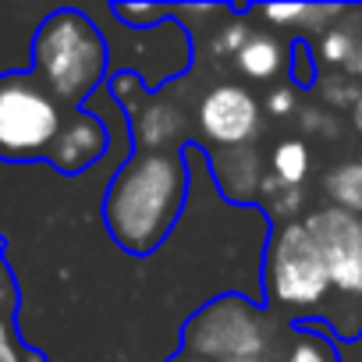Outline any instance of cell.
I'll use <instances>...</instances> for the list:
<instances>
[{
    "label": "cell",
    "mask_w": 362,
    "mask_h": 362,
    "mask_svg": "<svg viewBox=\"0 0 362 362\" xmlns=\"http://www.w3.org/2000/svg\"><path fill=\"white\" fill-rule=\"evenodd\" d=\"M189 199L185 146L132 149L103 192V228L128 256H153L181 221Z\"/></svg>",
    "instance_id": "1"
},
{
    "label": "cell",
    "mask_w": 362,
    "mask_h": 362,
    "mask_svg": "<svg viewBox=\"0 0 362 362\" xmlns=\"http://www.w3.org/2000/svg\"><path fill=\"white\" fill-rule=\"evenodd\" d=\"M110 50L96 22L78 8L47 15L33 36V75L64 107L82 110L107 82Z\"/></svg>",
    "instance_id": "2"
},
{
    "label": "cell",
    "mask_w": 362,
    "mask_h": 362,
    "mask_svg": "<svg viewBox=\"0 0 362 362\" xmlns=\"http://www.w3.org/2000/svg\"><path fill=\"white\" fill-rule=\"evenodd\" d=\"M181 351L206 362H281L284 348L277 320L263 302L245 295H217L181 327Z\"/></svg>",
    "instance_id": "3"
},
{
    "label": "cell",
    "mask_w": 362,
    "mask_h": 362,
    "mask_svg": "<svg viewBox=\"0 0 362 362\" xmlns=\"http://www.w3.org/2000/svg\"><path fill=\"white\" fill-rule=\"evenodd\" d=\"M263 291L267 309H284L295 320H320L334 298L330 274L316 238L309 235L305 221L274 224L267 256H263Z\"/></svg>",
    "instance_id": "4"
},
{
    "label": "cell",
    "mask_w": 362,
    "mask_h": 362,
    "mask_svg": "<svg viewBox=\"0 0 362 362\" xmlns=\"http://www.w3.org/2000/svg\"><path fill=\"white\" fill-rule=\"evenodd\" d=\"M305 228L323 252L334 288L320 323L337 344H351L362 334V217L341 206H320L309 214Z\"/></svg>",
    "instance_id": "5"
},
{
    "label": "cell",
    "mask_w": 362,
    "mask_h": 362,
    "mask_svg": "<svg viewBox=\"0 0 362 362\" xmlns=\"http://www.w3.org/2000/svg\"><path fill=\"white\" fill-rule=\"evenodd\" d=\"M68 110L43 89L33 71L0 75V160H47Z\"/></svg>",
    "instance_id": "6"
},
{
    "label": "cell",
    "mask_w": 362,
    "mask_h": 362,
    "mask_svg": "<svg viewBox=\"0 0 362 362\" xmlns=\"http://www.w3.org/2000/svg\"><path fill=\"white\" fill-rule=\"evenodd\" d=\"M107 93L117 100V107L128 117L132 128V149H174L189 146L185 139V114L174 103H160L139 71H114L107 82Z\"/></svg>",
    "instance_id": "7"
},
{
    "label": "cell",
    "mask_w": 362,
    "mask_h": 362,
    "mask_svg": "<svg viewBox=\"0 0 362 362\" xmlns=\"http://www.w3.org/2000/svg\"><path fill=\"white\" fill-rule=\"evenodd\" d=\"M259 124H263L259 103L245 86L221 82L199 100V132L217 149L252 146L259 135Z\"/></svg>",
    "instance_id": "8"
},
{
    "label": "cell",
    "mask_w": 362,
    "mask_h": 362,
    "mask_svg": "<svg viewBox=\"0 0 362 362\" xmlns=\"http://www.w3.org/2000/svg\"><path fill=\"white\" fill-rule=\"evenodd\" d=\"M110 149V132H107V121L100 114H93L89 107L82 110H68L50 153L43 163H50L57 174L64 177H75L89 167H96Z\"/></svg>",
    "instance_id": "9"
},
{
    "label": "cell",
    "mask_w": 362,
    "mask_h": 362,
    "mask_svg": "<svg viewBox=\"0 0 362 362\" xmlns=\"http://www.w3.org/2000/svg\"><path fill=\"white\" fill-rule=\"evenodd\" d=\"M210 167H214L217 189L224 192V199H231V203H256L259 199L263 174H259V153H256V146L217 149L210 156Z\"/></svg>",
    "instance_id": "10"
},
{
    "label": "cell",
    "mask_w": 362,
    "mask_h": 362,
    "mask_svg": "<svg viewBox=\"0 0 362 362\" xmlns=\"http://www.w3.org/2000/svg\"><path fill=\"white\" fill-rule=\"evenodd\" d=\"M281 362H341L334 334L320 320H302L288 327V344Z\"/></svg>",
    "instance_id": "11"
},
{
    "label": "cell",
    "mask_w": 362,
    "mask_h": 362,
    "mask_svg": "<svg viewBox=\"0 0 362 362\" xmlns=\"http://www.w3.org/2000/svg\"><path fill=\"white\" fill-rule=\"evenodd\" d=\"M235 64H238V71H242L245 78L267 82V78H274V75L281 71L284 50H281L277 40H270V36H249V43L235 54Z\"/></svg>",
    "instance_id": "12"
},
{
    "label": "cell",
    "mask_w": 362,
    "mask_h": 362,
    "mask_svg": "<svg viewBox=\"0 0 362 362\" xmlns=\"http://www.w3.org/2000/svg\"><path fill=\"white\" fill-rule=\"evenodd\" d=\"M323 192L330 196V206H341V210L362 217V163L351 160V163H341V167L327 170Z\"/></svg>",
    "instance_id": "13"
},
{
    "label": "cell",
    "mask_w": 362,
    "mask_h": 362,
    "mask_svg": "<svg viewBox=\"0 0 362 362\" xmlns=\"http://www.w3.org/2000/svg\"><path fill=\"white\" fill-rule=\"evenodd\" d=\"M309 163H313L309 146L298 139H284L270 153V174L281 177L284 189H302V181L309 177Z\"/></svg>",
    "instance_id": "14"
},
{
    "label": "cell",
    "mask_w": 362,
    "mask_h": 362,
    "mask_svg": "<svg viewBox=\"0 0 362 362\" xmlns=\"http://www.w3.org/2000/svg\"><path fill=\"white\" fill-rule=\"evenodd\" d=\"M110 15L132 33H149V29L170 22L174 8H163V4H110Z\"/></svg>",
    "instance_id": "15"
},
{
    "label": "cell",
    "mask_w": 362,
    "mask_h": 362,
    "mask_svg": "<svg viewBox=\"0 0 362 362\" xmlns=\"http://www.w3.org/2000/svg\"><path fill=\"white\" fill-rule=\"evenodd\" d=\"M288 78H291V86H298V89H313V86L320 82V75H316V57H313V47H309L305 40H295V43H291Z\"/></svg>",
    "instance_id": "16"
},
{
    "label": "cell",
    "mask_w": 362,
    "mask_h": 362,
    "mask_svg": "<svg viewBox=\"0 0 362 362\" xmlns=\"http://www.w3.org/2000/svg\"><path fill=\"white\" fill-rule=\"evenodd\" d=\"M0 362H47L40 351H33V348L18 337L11 316H0Z\"/></svg>",
    "instance_id": "17"
},
{
    "label": "cell",
    "mask_w": 362,
    "mask_h": 362,
    "mask_svg": "<svg viewBox=\"0 0 362 362\" xmlns=\"http://www.w3.org/2000/svg\"><path fill=\"white\" fill-rule=\"evenodd\" d=\"M355 40H351V33H344V29H330V33H323V40H320V57L327 61V64H334V68H344L348 61H351V54H355Z\"/></svg>",
    "instance_id": "18"
},
{
    "label": "cell",
    "mask_w": 362,
    "mask_h": 362,
    "mask_svg": "<svg viewBox=\"0 0 362 362\" xmlns=\"http://www.w3.org/2000/svg\"><path fill=\"white\" fill-rule=\"evenodd\" d=\"M4 238H0V316H11L15 320V309H18V284H15V274L8 267V256H4Z\"/></svg>",
    "instance_id": "19"
},
{
    "label": "cell",
    "mask_w": 362,
    "mask_h": 362,
    "mask_svg": "<svg viewBox=\"0 0 362 362\" xmlns=\"http://www.w3.org/2000/svg\"><path fill=\"white\" fill-rule=\"evenodd\" d=\"M267 210L277 224H291V217L302 210V189H281L274 199H267Z\"/></svg>",
    "instance_id": "20"
},
{
    "label": "cell",
    "mask_w": 362,
    "mask_h": 362,
    "mask_svg": "<svg viewBox=\"0 0 362 362\" xmlns=\"http://www.w3.org/2000/svg\"><path fill=\"white\" fill-rule=\"evenodd\" d=\"M323 100L330 103V107H355L358 100H362V89L358 86H351L348 78H323Z\"/></svg>",
    "instance_id": "21"
},
{
    "label": "cell",
    "mask_w": 362,
    "mask_h": 362,
    "mask_svg": "<svg viewBox=\"0 0 362 362\" xmlns=\"http://www.w3.org/2000/svg\"><path fill=\"white\" fill-rule=\"evenodd\" d=\"M245 43H249V29H245L242 22H231L228 33L221 29V33L214 36V54H238Z\"/></svg>",
    "instance_id": "22"
},
{
    "label": "cell",
    "mask_w": 362,
    "mask_h": 362,
    "mask_svg": "<svg viewBox=\"0 0 362 362\" xmlns=\"http://www.w3.org/2000/svg\"><path fill=\"white\" fill-rule=\"evenodd\" d=\"M302 128L309 132V135H337L341 132V121H337V114H327V110H305L302 117Z\"/></svg>",
    "instance_id": "23"
},
{
    "label": "cell",
    "mask_w": 362,
    "mask_h": 362,
    "mask_svg": "<svg viewBox=\"0 0 362 362\" xmlns=\"http://www.w3.org/2000/svg\"><path fill=\"white\" fill-rule=\"evenodd\" d=\"M263 18L274 22V25H295V22L305 18V4H267Z\"/></svg>",
    "instance_id": "24"
},
{
    "label": "cell",
    "mask_w": 362,
    "mask_h": 362,
    "mask_svg": "<svg viewBox=\"0 0 362 362\" xmlns=\"http://www.w3.org/2000/svg\"><path fill=\"white\" fill-rule=\"evenodd\" d=\"M267 114H274V117H288V114H295V89H291V86H277V89H270V96H267Z\"/></svg>",
    "instance_id": "25"
},
{
    "label": "cell",
    "mask_w": 362,
    "mask_h": 362,
    "mask_svg": "<svg viewBox=\"0 0 362 362\" xmlns=\"http://www.w3.org/2000/svg\"><path fill=\"white\" fill-rule=\"evenodd\" d=\"M337 351H341V362H362V334L351 344H337Z\"/></svg>",
    "instance_id": "26"
},
{
    "label": "cell",
    "mask_w": 362,
    "mask_h": 362,
    "mask_svg": "<svg viewBox=\"0 0 362 362\" xmlns=\"http://www.w3.org/2000/svg\"><path fill=\"white\" fill-rule=\"evenodd\" d=\"M167 362H206V358H199V355H189V351H181V348H177V351H174Z\"/></svg>",
    "instance_id": "27"
},
{
    "label": "cell",
    "mask_w": 362,
    "mask_h": 362,
    "mask_svg": "<svg viewBox=\"0 0 362 362\" xmlns=\"http://www.w3.org/2000/svg\"><path fill=\"white\" fill-rule=\"evenodd\" d=\"M351 124L358 128V135H362V100L355 103V110H351Z\"/></svg>",
    "instance_id": "28"
}]
</instances>
